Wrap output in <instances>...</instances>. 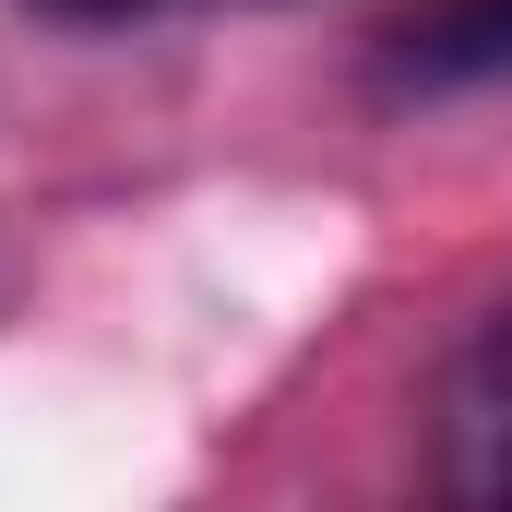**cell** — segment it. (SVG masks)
I'll use <instances>...</instances> for the list:
<instances>
[{
  "mask_svg": "<svg viewBox=\"0 0 512 512\" xmlns=\"http://www.w3.org/2000/svg\"><path fill=\"white\" fill-rule=\"evenodd\" d=\"M429 477L453 501H512V310H489L429 393Z\"/></svg>",
  "mask_w": 512,
  "mask_h": 512,
  "instance_id": "6da1fadb",
  "label": "cell"
},
{
  "mask_svg": "<svg viewBox=\"0 0 512 512\" xmlns=\"http://www.w3.org/2000/svg\"><path fill=\"white\" fill-rule=\"evenodd\" d=\"M501 72H512V0H429L382 48V84H405V96H453V84H501Z\"/></svg>",
  "mask_w": 512,
  "mask_h": 512,
  "instance_id": "7a4b0ae2",
  "label": "cell"
}]
</instances>
